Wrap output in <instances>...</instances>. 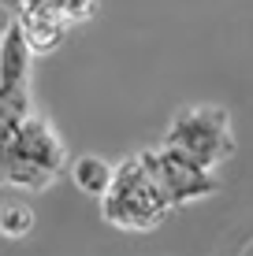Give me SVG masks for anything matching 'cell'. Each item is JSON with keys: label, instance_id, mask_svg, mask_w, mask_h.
<instances>
[{"label": "cell", "instance_id": "6da1fadb", "mask_svg": "<svg viewBox=\"0 0 253 256\" xmlns=\"http://www.w3.org/2000/svg\"><path fill=\"white\" fill-rule=\"evenodd\" d=\"M64 160L67 152L60 138L52 134V126L26 112L0 145V182H12L19 190H49Z\"/></svg>", "mask_w": 253, "mask_h": 256}, {"label": "cell", "instance_id": "ba28073f", "mask_svg": "<svg viewBox=\"0 0 253 256\" xmlns=\"http://www.w3.org/2000/svg\"><path fill=\"white\" fill-rule=\"evenodd\" d=\"M30 230H34V212H30V204H19V200L0 204V234H4V238H26Z\"/></svg>", "mask_w": 253, "mask_h": 256}, {"label": "cell", "instance_id": "277c9868", "mask_svg": "<svg viewBox=\"0 0 253 256\" xmlns=\"http://www.w3.org/2000/svg\"><path fill=\"white\" fill-rule=\"evenodd\" d=\"M142 167L149 171V178L156 182V190L168 197L171 208H182V204H194L201 197H212L220 190L216 182V171L201 167L197 160H190L186 152L171 145H153V148H142L138 152Z\"/></svg>", "mask_w": 253, "mask_h": 256}, {"label": "cell", "instance_id": "52a82bcc", "mask_svg": "<svg viewBox=\"0 0 253 256\" xmlns=\"http://www.w3.org/2000/svg\"><path fill=\"white\" fill-rule=\"evenodd\" d=\"M71 178H75V186L82 193L101 197V193L108 190V182H112V164L101 160V156H78L71 164Z\"/></svg>", "mask_w": 253, "mask_h": 256}, {"label": "cell", "instance_id": "9c48e42d", "mask_svg": "<svg viewBox=\"0 0 253 256\" xmlns=\"http://www.w3.org/2000/svg\"><path fill=\"white\" fill-rule=\"evenodd\" d=\"M93 8H97V0H52V12H56L67 26H71V22H82V19H90Z\"/></svg>", "mask_w": 253, "mask_h": 256}, {"label": "cell", "instance_id": "30bf717a", "mask_svg": "<svg viewBox=\"0 0 253 256\" xmlns=\"http://www.w3.org/2000/svg\"><path fill=\"white\" fill-rule=\"evenodd\" d=\"M8 26H12V12H8V8L0 4V38H4V30H8Z\"/></svg>", "mask_w": 253, "mask_h": 256}, {"label": "cell", "instance_id": "3957f363", "mask_svg": "<svg viewBox=\"0 0 253 256\" xmlns=\"http://www.w3.org/2000/svg\"><path fill=\"white\" fill-rule=\"evenodd\" d=\"M164 145L186 152L190 160H197L201 167L216 171L220 164H227L234 156V130H231V116L223 108H212V104H197V108H186L171 119L168 134H164Z\"/></svg>", "mask_w": 253, "mask_h": 256}, {"label": "cell", "instance_id": "7a4b0ae2", "mask_svg": "<svg viewBox=\"0 0 253 256\" xmlns=\"http://www.w3.org/2000/svg\"><path fill=\"white\" fill-rule=\"evenodd\" d=\"M101 216H104V223L119 226V230L145 234V230H156L171 216V204L156 190V182L149 178L142 160L127 156L123 164L112 167V182L101 193Z\"/></svg>", "mask_w": 253, "mask_h": 256}, {"label": "cell", "instance_id": "8992f818", "mask_svg": "<svg viewBox=\"0 0 253 256\" xmlns=\"http://www.w3.org/2000/svg\"><path fill=\"white\" fill-rule=\"evenodd\" d=\"M12 19L19 26L23 41L30 45V52H52L67 34V22L60 19L52 8H26V12L12 15Z\"/></svg>", "mask_w": 253, "mask_h": 256}, {"label": "cell", "instance_id": "5b68a950", "mask_svg": "<svg viewBox=\"0 0 253 256\" xmlns=\"http://www.w3.org/2000/svg\"><path fill=\"white\" fill-rule=\"evenodd\" d=\"M30 45L23 41L19 26H12L4 30V38H0V100L8 104H19V108H30L26 104V82H30Z\"/></svg>", "mask_w": 253, "mask_h": 256}]
</instances>
